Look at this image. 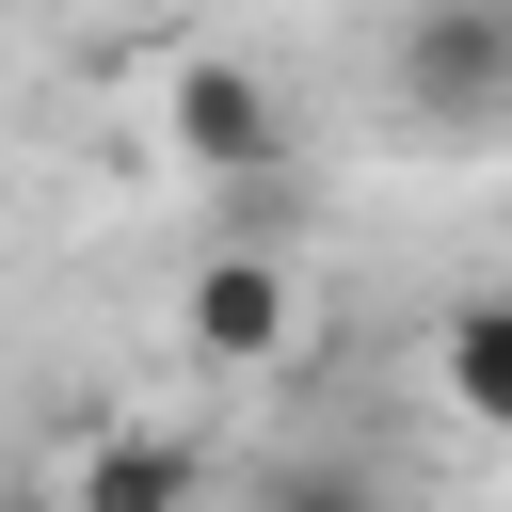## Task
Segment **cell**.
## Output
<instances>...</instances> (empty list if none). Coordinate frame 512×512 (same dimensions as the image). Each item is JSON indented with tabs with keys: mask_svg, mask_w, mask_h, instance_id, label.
<instances>
[{
	"mask_svg": "<svg viewBox=\"0 0 512 512\" xmlns=\"http://www.w3.org/2000/svg\"><path fill=\"white\" fill-rule=\"evenodd\" d=\"M384 80L432 144H496L512 128V0H400Z\"/></svg>",
	"mask_w": 512,
	"mask_h": 512,
	"instance_id": "obj_1",
	"label": "cell"
},
{
	"mask_svg": "<svg viewBox=\"0 0 512 512\" xmlns=\"http://www.w3.org/2000/svg\"><path fill=\"white\" fill-rule=\"evenodd\" d=\"M160 144H176L192 176L256 192V176H288V80L240 64V48H192V64L160 80Z\"/></svg>",
	"mask_w": 512,
	"mask_h": 512,
	"instance_id": "obj_2",
	"label": "cell"
},
{
	"mask_svg": "<svg viewBox=\"0 0 512 512\" xmlns=\"http://www.w3.org/2000/svg\"><path fill=\"white\" fill-rule=\"evenodd\" d=\"M176 336H192L208 368H288V336H304V272H288V256H256V240H224V256H192Z\"/></svg>",
	"mask_w": 512,
	"mask_h": 512,
	"instance_id": "obj_3",
	"label": "cell"
},
{
	"mask_svg": "<svg viewBox=\"0 0 512 512\" xmlns=\"http://www.w3.org/2000/svg\"><path fill=\"white\" fill-rule=\"evenodd\" d=\"M192 496H208V448L160 432V416H144V432L112 416V432L80 448V480H64V512H192Z\"/></svg>",
	"mask_w": 512,
	"mask_h": 512,
	"instance_id": "obj_4",
	"label": "cell"
},
{
	"mask_svg": "<svg viewBox=\"0 0 512 512\" xmlns=\"http://www.w3.org/2000/svg\"><path fill=\"white\" fill-rule=\"evenodd\" d=\"M432 368H448V400H464L480 432H512V288H480V304L432 336Z\"/></svg>",
	"mask_w": 512,
	"mask_h": 512,
	"instance_id": "obj_5",
	"label": "cell"
},
{
	"mask_svg": "<svg viewBox=\"0 0 512 512\" xmlns=\"http://www.w3.org/2000/svg\"><path fill=\"white\" fill-rule=\"evenodd\" d=\"M256 512H400V480H384V464H272Z\"/></svg>",
	"mask_w": 512,
	"mask_h": 512,
	"instance_id": "obj_6",
	"label": "cell"
}]
</instances>
